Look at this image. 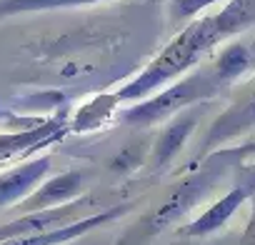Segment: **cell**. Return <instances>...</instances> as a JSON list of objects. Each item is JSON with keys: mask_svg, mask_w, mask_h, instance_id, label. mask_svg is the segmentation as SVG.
I'll list each match as a JSON object with an SVG mask.
<instances>
[{"mask_svg": "<svg viewBox=\"0 0 255 245\" xmlns=\"http://www.w3.org/2000/svg\"><path fill=\"white\" fill-rule=\"evenodd\" d=\"M253 20V0H225L220 10L193 18L130 83H125L118 90L120 100L135 103L153 95L163 85L193 70L213 48L245 30Z\"/></svg>", "mask_w": 255, "mask_h": 245, "instance_id": "1", "label": "cell"}, {"mask_svg": "<svg viewBox=\"0 0 255 245\" xmlns=\"http://www.w3.org/2000/svg\"><path fill=\"white\" fill-rule=\"evenodd\" d=\"M255 150V143L238 145V148H218L208 153L205 158L193 163V170L185 173L165 195V200L150 210L143 220H138L115 245H145L150 238L160 235L170 225L180 223L190 210H195L203 200L210 198V193L230 175H238L243 160L248 153Z\"/></svg>", "mask_w": 255, "mask_h": 245, "instance_id": "2", "label": "cell"}, {"mask_svg": "<svg viewBox=\"0 0 255 245\" xmlns=\"http://www.w3.org/2000/svg\"><path fill=\"white\" fill-rule=\"evenodd\" d=\"M223 90V85L215 80L213 70H198L185 75L183 80H173L160 88V93H153L143 100H135L133 105H128L120 110V120L128 125H155L160 120L173 118L183 108H190L195 103H205L215 98Z\"/></svg>", "mask_w": 255, "mask_h": 245, "instance_id": "3", "label": "cell"}, {"mask_svg": "<svg viewBox=\"0 0 255 245\" xmlns=\"http://www.w3.org/2000/svg\"><path fill=\"white\" fill-rule=\"evenodd\" d=\"M205 108H208V100L205 103H195L190 108H183L180 113L168 118L160 135L150 145V153H148V160H145L148 175H158V173H163L165 168L173 165V160L183 153L185 143L190 140V135L200 125V118H203Z\"/></svg>", "mask_w": 255, "mask_h": 245, "instance_id": "4", "label": "cell"}, {"mask_svg": "<svg viewBox=\"0 0 255 245\" xmlns=\"http://www.w3.org/2000/svg\"><path fill=\"white\" fill-rule=\"evenodd\" d=\"M253 128H255V78H253V80L245 85V90L213 120V125L208 128L205 140H203V145L198 148V155L193 158V163L200 160V158H205L208 153H213V150H218V148H223V145L238 140L240 135L250 133Z\"/></svg>", "mask_w": 255, "mask_h": 245, "instance_id": "5", "label": "cell"}, {"mask_svg": "<svg viewBox=\"0 0 255 245\" xmlns=\"http://www.w3.org/2000/svg\"><path fill=\"white\" fill-rule=\"evenodd\" d=\"M93 205L90 195H80L70 203L55 205V208H43V210H33V213H23L20 218L0 225V240H8L15 235H30V233H45V230H55L63 225H70L88 213V208Z\"/></svg>", "mask_w": 255, "mask_h": 245, "instance_id": "6", "label": "cell"}, {"mask_svg": "<svg viewBox=\"0 0 255 245\" xmlns=\"http://www.w3.org/2000/svg\"><path fill=\"white\" fill-rule=\"evenodd\" d=\"M133 205L130 203H123V205H113V208H105V210H95L70 225H63V228H55V230H45V233H30V235H15V238H8V240H0V245H65V243H73L83 235H90L93 230L123 218Z\"/></svg>", "mask_w": 255, "mask_h": 245, "instance_id": "7", "label": "cell"}, {"mask_svg": "<svg viewBox=\"0 0 255 245\" xmlns=\"http://www.w3.org/2000/svg\"><path fill=\"white\" fill-rule=\"evenodd\" d=\"M255 195V188L238 178V183L233 188H228V193L223 198H218L215 203H210L195 220H190L188 225L180 228V235L185 238H200V235H210V233H218L220 228H225L230 223V218Z\"/></svg>", "mask_w": 255, "mask_h": 245, "instance_id": "8", "label": "cell"}, {"mask_svg": "<svg viewBox=\"0 0 255 245\" xmlns=\"http://www.w3.org/2000/svg\"><path fill=\"white\" fill-rule=\"evenodd\" d=\"M65 133H70L68 122L60 118L45 120L35 128L15 130V133H0V165H5L8 160H13L18 155L43 150V148L53 145L55 140H60Z\"/></svg>", "mask_w": 255, "mask_h": 245, "instance_id": "9", "label": "cell"}, {"mask_svg": "<svg viewBox=\"0 0 255 245\" xmlns=\"http://www.w3.org/2000/svg\"><path fill=\"white\" fill-rule=\"evenodd\" d=\"M85 185H88V178H85V173H78V170H68L55 178H48L28 198H23L18 203V213H33V210L70 203V200L85 195Z\"/></svg>", "mask_w": 255, "mask_h": 245, "instance_id": "10", "label": "cell"}, {"mask_svg": "<svg viewBox=\"0 0 255 245\" xmlns=\"http://www.w3.org/2000/svg\"><path fill=\"white\" fill-rule=\"evenodd\" d=\"M53 158L50 155H40L33 160L20 163L18 168H10L0 175V208L8 205H18L23 198H28L50 173Z\"/></svg>", "mask_w": 255, "mask_h": 245, "instance_id": "11", "label": "cell"}, {"mask_svg": "<svg viewBox=\"0 0 255 245\" xmlns=\"http://www.w3.org/2000/svg\"><path fill=\"white\" fill-rule=\"evenodd\" d=\"M120 105H123V100H120L118 90L115 93H100V95L90 98L88 103H83L73 113V120L68 122V130L78 133V135L100 130L115 113H120Z\"/></svg>", "mask_w": 255, "mask_h": 245, "instance_id": "12", "label": "cell"}, {"mask_svg": "<svg viewBox=\"0 0 255 245\" xmlns=\"http://www.w3.org/2000/svg\"><path fill=\"white\" fill-rule=\"evenodd\" d=\"M215 80L225 88L238 83L245 75H253V60H250V48L248 40H230L220 48V53L215 55L213 65H210Z\"/></svg>", "mask_w": 255, "mask_h": 245, "instance_id": "13", "label": "cell"}, {"mask_svg": "<svg viewBox=\"0 0 255 245\" xmlns=\"http://www.w3.org/2000/svg\"><path fill=\"white\" fill-rule=\"evenodd\" d=\"M108 3V0H0V15H18V13H45L60 8H83Z\"/></svg>", "mask_w": 255, "mask_h": 245, "instance_id": "14", "label": "cell"}, {"mask_svg": "<svg viewBox=\"0 0 255 245\" xmlns=\"http://www.w3.org/2000/svg\"><path fill=\"white\" fill-rule=\"evenodd\" d=\"M225 0H170L168 5V18L173 23H183V20H193L195 15L210 10L213 5H220Z\"/></svg>", "mask_w": 255, "mask_h": 245, "instance_id": "15", "label": "cell"}, {"mask_svg": "<svg viewBox=\"0 0 255 245\" xmlns=\"http://www.w3.org/2000/svg\"><path fill=\"white\" fill-rule=\"evenodd\" d=\"M150 148L145 143H135V145H128L125 150H120L113 160H110V170L118 175H128L133 173L138 165H143V160L148 158Z\"/></svg>", "mask_w": 255, "mask_h": 245, "instance_id": "16", "label": "cell"}, {"mask_svg": "<svg viewBox=\"0 0 255 245\" xmlns=\"http://www.w3.org/2000/svg\"><path fill=\"white\" fill-rule=\"evenodd\" d=\"M235 245H255V213H253V218H250L245 233L240 235V240H238Z\"/></svg>", "mask_w": 255, "mask_h": 245, "instance_id": "17", "label": "cell"}, {"mask_svg": "<svg viewBox=\"0 0 255 245\" xmlns=\"http://www.w3.org/2000/svg\"><path fill=\"white\" fill-rule=\"evenodd\" d=\"M238 178H243V180H248L253 188H255V160L248 165V168H243L240 165V170H238Z\"/></svg>", "mask_w": 255, "mask_h": 245, "instance_id": "18", "label": "cell"}, {"mask_svg": "<svg viewBox=\"0 0 255 245\" xmlns=\"http://www.w3.org/2000/svg\"><path fill=\"white\" fill-rule=\"evenodd\" d=\"M248 48H250V60H253V73H255V35L248 40Z\"/></svg>", "mask_w": 255, "mask_h": 245, "instance_id": "19", "label": "cell"}, {"mask_svg": "<svg viewBox=\"0 0 255 245\" xmlns=\"http://www.w3.org/2000/svg\"><path fill=\"white\" fill-rule=\"evenodd\" d=\"M65 245H100V243H95V240H90V243H75L73 240V243H65Z\"/></svg>", "mask_w": 255, "mask_h": 245, "instance_id": "20", "label": "cell"}, {"mask_svg": "<svg viewBox=\"0 0 255 245\" xmlns=\"http://www.w3.org/2000/svg\"><path fill=\"white\" fill-rule=\"evenodd\" d=\"M213 245H233L230 240H220V243H213Z\"/></svg>", "mask_w": 255, "mask_h": 245, "instance_id": "21", "label": "cell"}]
</instances>
